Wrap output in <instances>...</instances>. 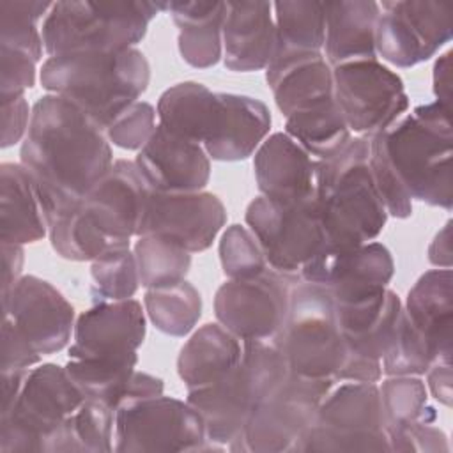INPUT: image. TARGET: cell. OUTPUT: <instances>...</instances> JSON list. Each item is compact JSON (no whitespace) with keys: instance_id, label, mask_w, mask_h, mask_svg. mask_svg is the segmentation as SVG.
I'll list each match as a JSON object with an SVG mask.
<instances>
[{"instance_id":"obj_36","label":"cell","mask_w":453,"mask_h":453,"mask_svg":"<svg viewBox=\"0 0 453 453\" xmlns=\"http://www.w3.org/2000/svg\"><path fill=\"white\" fill-rule=\"evenodd\" d=\"M48 235L57 255L73 262H94L110 251L131 248V241H117L101 232L80 203L51 221Z\"/></svg>"},{"instance_id":"obj_3","label":"cell","mask_w":453,"mask_h":453,"mask_svg":"<svg viewBox=\"0 0 453 453\" xmlns=\"http://www.w3.org/2000/svg\"><path fill=\"white\" fill-rule=\"evenodd\" d=\"M370 142H350L331 159H317V212L326 246L352 250L379 237L388 212L375 189L370 166Z\"/></svg>"},{"instance_id":"obj_42","label":"cell","mask_w":453,"mask_h":453,"mask_svg":"<svg viewBox=\"0 0 453 453\" xmlns=\"http://www.w3.org/2000/svg\"><path fill=\"white\" fill-rule=\"evenodd\" d=\"M432 365H435V357L426 340L411 322L405 310H402L393 338L380 359L382 373H386L388 377H393V375L421 377L428 372Z\"/></svg>"},{"instance_id":"obj_39","label":"cell","mask_w":453,"mask_h":453,"mask_svg":"<svg viewBox=\"0 0 453 453\" xmlns=\"http://www.w3.org/2000/svg\"><path fill=\"white\" fill-rule=\"evenodd\" d=\"M51 5L41 0H0V46L19 50L39 62L44 51L39 21Z\"/></svg>"},{"instance_id":"obj_7","label":"cell","mask_w":453,"mask_h":453,"mask_svg":"<svg viewBox=\"0 0 453 453\" xmlns=\"http://www.w3.org/2000/svg\"><path fill=\"white\" fill-rule=\"evenodd\" d=\"M273 342L288 372L310 379L334 380L347 354L333 297L306 281L294 287L287 319Z\"/></svg>"},{"instance_id":"obj_50","label":"cell","mask_w":453,"mask_h":453,"mask_svg":"<svg viewBox=\"0 0 453 453\" xmlns=\"http://www.w3.org/2000/svg\"><path fill=\"white\" fill-rule=\"evenodd\" d=\"M159 11L170 12L173 23L180 28L198 27L225 16L226 2H157Z\"/></svg>"},{"instance_id":"obj_19","label":"cell","mask_w":453,"mask_h":453,"mask_svg":"<svg viewBox=\"0 0 453 453\" xmlns=\"http://www.w3.org/2000/svg\"><path fill=\"white\" fill-rule=\"evenodd\" d=\"M145 333V308L136 299L96 303L76 319L69 359H138Z\"/></svg>"},{"instance_id":"obj_33","label":"cell","mask_w":453,"mask_h":453,"mask_svg":"<svg viewBox=\"0 0 453 453\" xmlns=\"http://www.w3.org/2000/svg\"><path fill=\"white\" fill-rule=\"evenodd\" d=\"M273 12L276 28V48L273 58L322 51L326 37L324 2H274Z\"/></svg>"},{"instance_id":"obj_18","label":"cell","mask_w":453,"mask_h":453,"mask_svg":"<svg viewBox=\"0 0 453 453\" xmlns=\"http://www.w3.org/2000/svg\"><path fill=\"white\" fill-rule=\"evenodd\" d=\"M2 311L39 356L60 352L73 340V304L39 276H21L2 296Z\"/></svg>"},{"instance_id":"obj_27","label":"cell","mask_w":453,"mask_h":453,"mask_svg":"<svg viewBox=\"0 0 453 453\" xmlns=\"http://www.w3.org/2000/svg\"><path fill=\"white\" fill-rule=\"evenodd\" d=\"M265 81L285 117L333 99V67L322 51L273 58Z\"/></svg>"},{"instance_id":"obj_10","label":"cell","mask_w":453,"mask_h":453,"mask_svg":"<svg viewBox=\"0 0 453 453\" xmlns=\"http://www.w3.org/2000/svg\"><path fill=\"white\" fill-rule=\"evenodd\" d=\"M336 382L290 373L251 412L244 430L226 446L230 451H294L311 425L322 398Z\"/></svg>"},{"instance_id":"obj_16","label":"cell","mask_w":453,"mask_h":453,"mask_svg":"<svg viewBox=\"0 0 453 453\" xmlns=\"http://www.w3.org/2000/svg\"><path fill=\"white\" fill-rule=\"evenodd\" d=\"M395 274L391 251L377 241L352 250L326 246L299 271L301 281L322 287L336 304L388 288Z\"/></svg>"},{"instance_id":"obj_28","label":"cell","mask_w":453,"mask_h":453,"mask_svg":"<svg viewBox=\"0 0 453 453\" xmlns=\"http://www.w3.org/2000/svg\"><path fill=\"white\" fill-rule=\"evenodd\" d=\"M411 322L426 340L435 363H451L453 354V274L451 269L423 273L403 306Z\"/></svg>"},{"instance_id":"obj_1","label":"cell","mask_w":453,"mask_h":453,"mask_svg":"<svg viewBox=\"0 0 453 453\" xmlns=\"http://www.w3.org/2000/svg\"><path fill=\"white\" fill-rule=\"evenodd\" d=\"M46 225L76 207L111 168L106 131L74 103L46 94L32 106L19 149Z\"/></svg>"},{"instance_id":"obj_54","label":"cell","mask_w":453,"mask_h":453,"mask_svg":"<svg viewBox=\"0 0 453 453\" xmlns=\"http://www.w3.org/2000/svg\"><path fill=\"white\" fill-rule=\"evenodd\" d=\"M434 94L435 101L449 108L451 103V51H446L435 60L434 65Z\"/></svg>"},{"instance_id":"obj_44","label":"cell","mask_w":453,"mask_h":453,"mask_svg":"<svg viewBox=\"0 0 453 453\" xmlns=\"http://www.w3.org/2000/svg\"><path fill=\"white\" fill-rule=\"evenodd\" d=\"M368 142H370V156H368L370 173L388 216H393L396 219L409 218L412 214V198L409 196V193L398 180L395 170L391 168L379 136L373 134L368 138Z\"/></svg>"},{"instance_id":"obj_46","label":"cell","mask_w":453,"mask_h":453,"mask_svg":"<svg viewBox=\"0 0 453 453\" xmlns=\"http://www.w3.org/2000/svg\"><path fill=\"white\" fill-rule=\"evenodd\" d=\"M156 115L157 113L150 103H133L106 127V136L110 143L126 150L138 152L156 131Z\"/></svg>"},{"instance_id":"obj_20","label":"cell","mask_w":453,"mask_h":453,"mask_svg":"<svg viewBox=\"0 0 453 453\" xmlns=\"http://www.w3.org/2000/svg\"><path fill=\"white\" fill-rule=\"evenodd\" d=\"M149 195L150 188L136 163L115 159L80 202V207L108 237L131 241L138 235Z\"/></svg>"},{"instance_id":"obj_24","label":"cell","mask_w":453,"mask_h":453,"mask_svg":"<svg viewBox=\"0 0 453 453\" xmlns=\"http://www.w3.org/2000/svg\"><path fill=\"white\" fill-rule=\"evenodd\" d=\"M223 64L234 73L267 69L274 57L276 28L271 2H226L221 27Z\"/></svg>"},{"instance_id":"obj_56","label":"cell","mask_w":453,"mask_h":453,"mask_svg":"<svg viewBox=\"0 0 453 453\" xmlns=\"http://www.w3.org/2000/svg\"><path fill=\"white\" fill-rule=\"evenodd\" d=\"M30 370H14V372H2V400H0V416L7 414L12 405L16 403L23 384L27 380Z\"/></svg>"},{"instance_id":"obj_37","label":"cell","mask_w":453,"mask_h":453,"mask_svg":"<svg viewBox=\"0 0 453 453\" xmlns=\"http://www.w3.org/2000/svg\"><path fill=\"white\" fill-rule=\"evenodd\" d=\"M143 308L152 326L170 336L189 334L202 317V297L196 287L186 280L161 288H149Z\"/></svg>"},{"instance_id":"obj_12","label":"cell","mask_w":453,"mask_h":453,"mask_svg":"<svg viewBox=\"0 0 453 453\" xmlns=\"http://www.w3.org/2000/svg\"><path fill=\"white\" fill-rule=\"evenodd\" d=\"M333 97L350 133L365 138L386 131L409 110L402 78L379 58L333 67Z\"/></svg>"},{"instance_id":"obj_14","label":"cell","mask_w":453,"mask_h":453,"mask_svg":"<svg viewBox=\"0 0 453 453\" xmlns=\"http://www.w3.org/2000/svg\"><path fill=\"white\" fill-rule=\"evenodd\" d=\"M375 25V51L395 67H412L430 60L451 41V5L434 0L380 2Z\"/></svg>"},{"instance_id":"obj_55","label":"cell","mask_w":453,"mask_h":453,"mask_svg":"<svg viewBox=\"0 0 453 453\" xmlns=\"http://www.w3.org/2000/svg\"><path fill=\"white\" fill-rule=\"evenodd\" d=\"M428 260L439 269H451V221H448L430 242Z\"/></svg>"},{"instance_id":"obj_53","label":"cell","mask_w":453,"mask_h":453,"mask_svg":"<svg viewBox=\"0 0 453 453\" xmlns=\"http://www.w3.org/2000/svg\"><path fill=\"white\" fill-rule=\"evenodd\" d=\"M25 250L21 244L2 242V296L7 294L21 278Z\"/></svg>"},{"instance_id":"obj_48","label":"cell","mask_w":453,"mask_h":453,"mask_svg":"<svg viewBox=\"0 0 453 453\" xmlns=\"http://www.w3.org/2000/svg\"><path fill=\"white\" fill-rule=\"evenodd\" d=\"M35 60L7 46H0V103L25 96L35 83Z\"/></svg>"},{"instance_id":"obj_22","label":"cell","mask_w":453,"mask_h":453,"mask_svg":"<svg viewBox=\"0 0 453 453\" xmlns=\"http://www.w3.org/2000/svg\"><path fill=\"white\" fill-rule=\"evenodd\" d=\"M253 170L262 196L283 205L315 202L317 159L285 131L273 133L260 143Z\"/></svg>"},{"instance_id":"obj_5","label":"cell","mask_w":453,"mask_h":453,"mask_svg":"<svg viewBox=\"0 0 453 453\" xmlns=\"http://www.w3.org/2000/svg\"><path fill=\"white\" fill-rule=\"evenodd\" d=\"M288 375L273 340L242 342V356L219 380L189 389L186 402L202 416L207 441L221 449L244 430L255 407Z\"/></svg>"},{"instance_id":"obj_45","label":"cell","mask_w":453,"mask_h":453,"mask_svg":"<svg viewBox=\"0 0 453 453\" xmlns=\"http://www.w3.org/2000/svg\"><path fill=\"white\" fill-rule=\"evenodd\" d=\"M223 18L205 25L179 30L177 46L186 64L196 69H207L223 58Z\"/></svg>"},{"instance_id":"obj_4","label":"cell","mask_w":453,"mask_h":453,"mask_svg":"<svg viewBox=\"0 0 453 453\" xmlns=\"http://www.w3.org/2000/svg\"><path fill=\"white\" fill-rule=\"evenodd\" d=\"M451 108L441 103L416 106L379 140L398 180L418 202L449 211L453 205Z\"/></svg>"},{"instance_id":"obj_49","label":"cell","mask_w":453,"mask_h":453,"mask_svg":"<svg viewBox=\"0 0 453 453\" xmlns=\"http://www.w3.org/2000/svg\"><path fill=\"white\" fill-rule=\"evenodd\" d=\"M2 372H14V370H32L42 356H39L32 345L18 333L11 319L4 317L2 320Z\"/></svg>"},{"instance_id":"obj_2","label":"cell","mask_w":453,"mask_h":453,"mask_svg":"<svg viewBox=\"0 0 453 453\" xmlns=\"http://www.w3.org/2000/svg\"><path fill=\"white\" fill-rule=\"evenodd\" d=\"M48 94L88 113L104 131L147 90L150 65L138 48L48 57L39 71Z\"/></svg>"},{"instance_id":"obj_32","label":"cell","mask_w":453,"mask_h":453,"mask_svg":"<svg viewBox=\"0 0 453 453\" xmlns=\"http://www.w3.org/2000/svg\"><path fill=\"white\" fill-rule=\"evenodd\" d=\"M216 103V92L203 83H177L159 96L156 106L157 124L177 136L202 145L209 133Z\"/></svg>"},{"instance_id":"obj_52","label":"cell","mask_w":453,"mask_h":453,"mask_svg":"<svg viewBox=\"0 0 453 453\" xmlns=\"http://www.w3.org/2000/svg\"><path fill=\"white\" fill-rule=\"evenodd\" d=\"M426 375V389L432 396L442 403L444 407H451L453 386H451V363H435L428 368Z\"/></svg>"},{"instance_id":"obj_13","label":"cell","mask_w":453,"mask_h":453,"mask_svg":"<svg viewBox=\"0 0 453 453\" xmlns=\"http://www.w3.org/2000/svg\"><path fill=\"white\" fill-rule=\"evenodd\" d=\"M299 281V276L271 267L251 278H228L216 290L214 315L241 342L273 340L287 319Z\"/></svg>"},{"instance_id":"obj_15","label":"cell","mask_w":453,"mask_h":453,"mask_svg":"<svg viewBox=\"0 0 453 453\" xmlns=\"http://www.w3.org/2000/svg\"><path fill=\"white\" fill-rule=\"evenodd\" d=\"M244 219L267 265L283 274L299 276L303 265L326 244L317 200L283 205L260 195L250 202Z\"/></svg>"},{"instance_id":"obj_25","label":"cell","mask_w":453,"mask_h":453,"mask_svg":"<svg viewBox=\"0 0 453 453\" xmlns=\"http://www.w3.org/2000/svg\"><path fill=\"white\" fill-rule=\"evenodd\" d=\"M136 363L138 359H69L65 370L85 400H94L117 411L127 402L163 393V379L147 372H138Z\"/></svg>"},{"instance_id":"obj_43","label":"cell","mask_w":453,"mask_h":453,"mask_svg":"<svg viewBox=\"0 0 453 453\" xmlns=\"http://www.w3.org/2000/svg\"><path fill=\"white\" fill-rule=\"evenodd\" d=\"M219 262L226 278H251L269 265L264 251L248 226L230 225L219 239Z\"/></svg>"},{"instance_id":"obj_35","label":"cell","mask_w":453,"mask_h":453,"mask_svg":"<svg viewBox=\"0 0 453 453\" xmlns=\"http://www.w3.org/2000/svg\"><path fill=\"white\" fill-rule=\"evenodd\" d=\"M115 411L85 400L57 430L48 453H106L113 451Z\"/></svg>"},{"instance_id":"obj_41","label":"cell","mask_w":453,"mask_h":453,"mask_svg":"<svg viewBox=\"0 0 453 453\" xmlns=\"http://www.w3.org/2000/svg\"><path fill=\"white\" fill-rule=\"evenodd\" d=\"M90 276V297L94 304L133 299L140 287L138 267L131 248L110 251L94 260Z\"/></svg>"},{"instance_id":"obj_31","label":"cell","mask_w":453,"mask_h":453,"mask_svg":"<svg viewBox=\"0 0 453 453\" xmlns=\"http://www.w3.org/2000/svg\"><path fill=\"white\" fill-rule=\"evenodd\" d=\"M48 234L32 179L21 163L0 166V239L2 242L30 244Z\"/></svg>"},{"instance_id":"obj_47","label":"cell","mask_w":453,"mask_h":453,"mask_svg":"<svg viewBox=\"0 0 453 453\" xmlns=\"http://www.w3.org/2000/svg\"><path fill=\"white\" fill-rule=\"evenodd\" d=\"M391 451L441 453L449 451L446 434L432 419H416L388 430Z\"/></svg>"},{"instance_id":"obj_23","label":"cell","mask_w":453,"mask_h":453,"mask_svg":"<svg viewBox=\"0 0 453 453\" xmlns=\"http://www.w3.org/2000/svg\"><path fill=\"white\" fill-rule=\"evenodd\" d=\"M216 111L202 147L214 161H242L267 138L269 108L244 94L216 92Z\"/></svg>"},{"instance_id":"obj_21","label":"cell","mask_w":453,"mask_h":453,"mask_svg":"<svg viewBox=\"0 0 453 453\" xmlns=\"http://www.w3.org/2000/svg\"><path fill=\"white\" fill-rule=\"evenodd\" d=\"M134 163L152 191H203L211 179V157L200 143L156 126L149 142L136 152Z\"/></svg>"},{"instance_id":"obj_11","label":"cell","mask_w":453,"mask_h":453,"mask_svg":"<svg viewBox=\"0 0 453 453\" xmlns=\"http://www.w3.org/2000/svg\"><path fill=\"white\" fill-rule=\"evenodd\" d=\"M221 449L207 441L202 416L184 400L150 396L115 411L113 451H207Z\"/></svg>"},{"instance_id":"obj_29","label":"cell","mask_w":453,"mask_h":453,"mask_svg":"<svg viewBox=\"0 0 453 453\" xmlns=\"http://www.w3.org/2000/svg\"><path fill=\"white\" fill-rule=\"evenodd\" d=\"M380 5L373 0L324 2V57L331 67L375 60V25Z\"/></svg>"},{"instance_id":"obj_6","label":"cell","mask_w":453,"mask_h":453,"mask_svg":"<svg viewBox=\"0 0 453 453\" xmlns=\"http://www.w3.org/2000/svg\"><path fill=\"white\" fill-rule=\"evenodd\" d=\"M159 12L156 2H53L42 19V42L50 57L80 51L136 48Z\"/></svg>"},{"instance_id":"obj_26","label":"cell","mask_w":453,"mask_h":453,"mask_svg":"<svg viewBox=\"0 0 453 453\" xmlns=\"http://www.w3.org/2000/svg\"><path fill=\"white\" fill-rule=\"evenodd\" d=\"M334 310L347 354L380 361L403 304L393 290L384 288L352 303H334Z\"/></svg>"},{"instance_id":"obj_17","label":"cell","mask_w":453,"mask_h":453,"mask_svg":"<svg viewBox=\"0 0 453 453\" xmlns=\"http://www.w3.org/2000/svg\"><path fill=\"white\" fill-rule=\"evenodd\" d=\"M225 223L226 209L214 193H157L150 189L136 237L159 235L189 253H200L212 246Z\"/></svg>"},{"instance_id":"obj_40","label":"cell","mask_w":453,"mask_h":453,"mask_svg":"<svg viewBox=\"0 0 453 453\" xmlns=\"http://www.w3.org/2000/svg\"><path fill=\"white\" fill-rule=\"evenodd\" d=\"M386 432L416 419H437V412L428 405V389L421 377L393 375L379 388Z\"/></svg>"},{"instance_id":"obj_38","label":"cell","mask_w":453,"mask_h":453,"mask_svg":"<svg viewBox=\"0 0 453 453\" xmlns=\"http://www.w3.org/2000/svg\"><path fill=\"white\" fill-rule=\"evenodd\" d=\"M140 285L161 288L186 280L191 265V253L159 235H140L134 248Z\"/></svg>"},{"instance_id":"obj_34","label":"cell","mask_w":453,"mask_h":453,"mask_svg":"<svg viewBox=\"0 0 453 453\" xmlns=\"http://www.w3.org/2000/svg\"><path fill=\"white\" fill-rule=\"evenodd\" d=\"M285 133L319 161L334 157L352 138L334 97L287 117Z\"/></svg>"},{"instance_id":"obj_51","label":"cell","mask_w":453,"mask_h":453,"mask_svg":"<svg viewBox=\"0 0 453 453\" xmlns=\"http://www.w3.org/2000/svg\"><path fill=\"white\" fill-rule=\"evenodd\" d=\"M2 104V149H9L21 140H25L30 119H32V108L27 101V97H18L12 101L0 103Z\"/></svg>"},{"instance_id":"obj_30","label":"cell","mask_w":453,"mask_h":453,"mask_svg":"<svg viewBox=\"0 0 453 453\" xmlns=\"http://www.w3.org/2000/svg\"><path fill=\"white\" fill-rule=\"evenodd\" d=\"M242 342L219 322L198 327L182 345L177 357V373L186 389L209 386L239 365Z\"/></svg>"},{"instance_id":"obj_9","label":"cell","mask_w":453,"mask_h":453,"mask_svg":"<svg viewBox=\"0 0 453 453\" xmlns=\"http://www.w3.org/2000/svg\"><path fill=\"white\" fill-rule=\"evenodd\" d=\"M294 451H391L379 386H333Z\"/></svg>"},{"instance_id":"obj_8","label":"cell","mask_w":453,"mask_h":453,"mask_svg":"<svg viewBox=\"0 0 453 453\" xmlns=\"http://www.w3.org/2000/svg\"><path fill=\"white\" fill-rule=\"evenodd\" d=\"M83 402L65 366L32 368L16 403L0 416V453H48L57 430Z\"/></svg>"}]
</instances>
